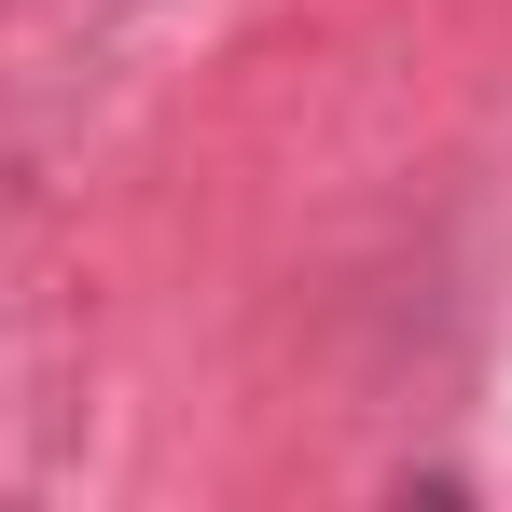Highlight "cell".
I'll return each mask as SVG.
<instances>
[]
</instances>
